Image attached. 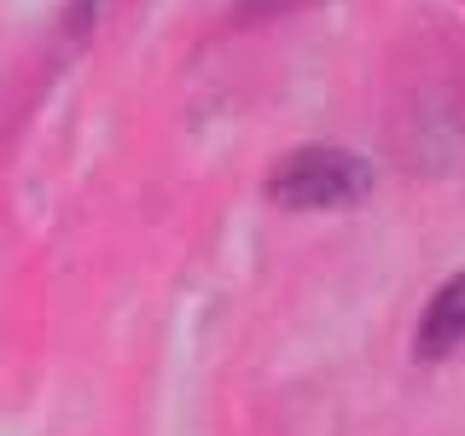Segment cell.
Wrapping results in <instances>:
<instances>
[{
    "label": "cell",
    "mask_w": 465,
    "mask_h": 436,
    "mask_svg": "<svg viewBox=\"0 0 465 436\" xmlns=\"http://www.w3.org/2000/svg\"><path fill=\"white\" fill-rule=\"evenodd\" d=\"M372 193V164L349 145H297L268 174V198L280 210H349Z\"/></svg>",
    "instance_id": "obj_1"
},
{
    "label": "cell",
    "mask_w": 465,
    "mask_h": 436,
    "mask_svg": "<svg viewBox=\"0 0 465 436\" xmlns=\"http://www.w3.org/2000/svg\"><path fill=\"white\" fill-rule=\"evenodd\" d=\"M460 343H465V273H454V280L430 297V309H425V320H419V332H413V355L419 361H442V355H454Z\"/></svg>",
    "instance_id": "obj_2"
}]
</instances>
